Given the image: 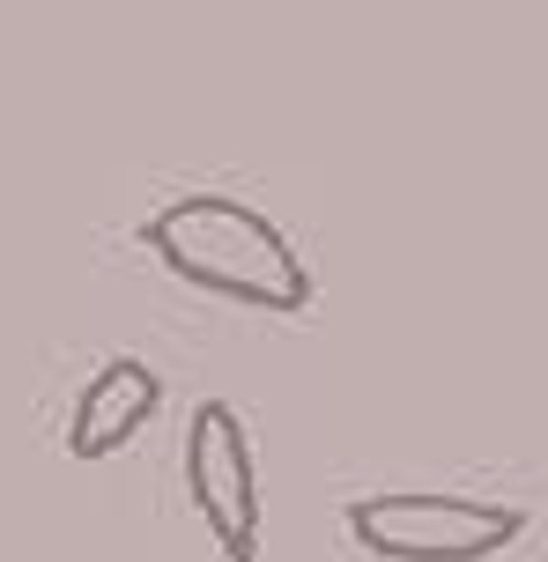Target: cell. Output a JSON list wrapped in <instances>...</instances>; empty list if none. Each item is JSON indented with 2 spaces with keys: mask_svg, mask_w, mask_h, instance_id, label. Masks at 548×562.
Listing matches in <instances>:
<instances>
[{
  "mask_svg": "<svg viewBox=\"0 0 548 562\" xmlns=\"http://www.w3.org/2000/svg\"><path fill=\"white\" fill-rule=\"evenodd\" d=\"M148 252L164 259L178 281H193L208 296H231L245 311H289L312 304V267L297 259L282 229L260 207L231 193H178L171 207L148 215Z\"/></svg>",
  "mask_w": 548,
  "mask_h": 562,
  "instance_id": "1",
  "label": "cell"
},
{
  "mask_svg": "<svg viewBox=\"0 0 548 562\" xmlns=\"http://www.w3.org/2000/svg\"><path fill=\"white\" fill-rule=\"evenodd\" d=\"M348 533L378 562H490L526 533V510L490 496H356Z\"/></svg>",
  "mask_w": 548,
  "mask_h": 562,
  "instance_id": "2",
  "label": "cell"
},
{
  "mask_svg": "<svg viewBox=\"0 0 548 562\" xmlns=\"http://www.w3.org/2000/svg\"><path fill=\"white\" fill-rule=\"evenodd\" d=\"M186 496L215 533L223 562H260V467H253V437L237 407L208 400L186 422Z\"/></svg>",
  "mask_w": 548,
  "mask_h": 562,
  "instance_id": "3",
  "label": "cell"
},
{
  "mask_svg": "<svg viewBox=\"0 0 548 562\" xmlns=\"http://www.w3.org/2000/svg\"><path fill=\"white\" fill-rule=\"evenodd\" d=\"M156 407H164V378L148 363H134V356H112L82 385L75 415H67V451L75 459H112V451H126L148 429Z\"/></svg>",
  "mask_w": 548,
  "mask_h": 562,
  "instance_id": "4",
  "label": "cell"
}]
</instances>
